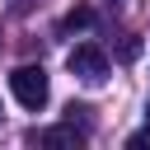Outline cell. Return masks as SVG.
<instances>
[{
	"mask_svg": "<svg viewBox=\"0 0 150 150\" xmlns=\"http://www.w3.org/2000/svg\"><path fill=\"white\" fill-rule=\"evenodd\" d=\"M33 145H61V150H80V145H84V131H75V122H66V127H47V131H33Z\"/></svg>",
	"mask_w": 150,
	"mask_h": 150,
	"instance_id": "3957f363",
	"label": "cell"
},
{
	"mask_svg": "<svg viewBox=\"0 0 150 150\" xmlns=\"http://www.w3.org/2000/svg\"><path fill=\"white\" fill-rule=\"evenodd\" d=\"M66 66H70V75H80V80H89V84L108 75V56H103V47H94V42H80V47H70Z\"/></svg>",
	"mask_w": 150,
	"mask_h": 150,
	"instance_id": "7a4b0ae2",
	"label": "cell"
},
{
	"mask_svg": "<svg viewBox=\"0 0 150 150\" xmlns=\"http://www.w3.org/2000/svg\"><path fill=\"white\" fill-rule=\"evenodd\" d=\"M9 89H14V98L23 103V108H42L47 103V70L42 66H19L14 75H9Z\"/></svg>",
	"mask_w": 150,
	"mask_h": 150,
	"instance_id": "6da1fadb",
	"label": "cell"
},
{
	"mask_svg": "<svg viewBox=\"0 0 150 150\" xmlns=\"http://www.w3.org/2000/svg\"><path fill=\"white\" fill-rule=\"evenodd\" d=\"M145 122H150V103H145Z\"/></svg>",
	"mask_w": 150,
	"mask_h": 150,
	"instance_id": "52a82bcc",
	"label": "cell"
},
{
	"mask_svg": "<svg viewBox=\"0 0 150 150\" xmlns=\"http://www.w3.org/2000/svg\"><path fill=\"white\" fill-rule=\"evenodd\" d=\"M89 23H94V9H89V5H75V9L61 19V28H66V33H75V28H89Z\"/></svg>",
	"mask_w": 150,
	"mask_h": 150,
	"instance_id": "277c9868",
	"label": "cell"
},
{
	"mask_svg": "<svg viewBox=\"0 0 150 150\" xmlns=\"http://www.w3.org/2000/svg\"><path fill=\"white\" fill-rule=\"evenodd\" d=\"M127 150H150V131H136V136H127Z\"/></svg>",
	"mask_w": 150,
	"mask_h": 150,
	"instance_id": "5b68a950",
	"label": "cell"
},
{
	"mask_svg": "<svg viewBox=\"0 0 150 150\" xmlns=\"http://www.w3.org/2000/svg\"><path fill=\"white\" fill-rule=\"evenodd\" d=\"M136 56H141V42L127 38V42H122V61H136Z\"/></svg>",
	"mask_w": 150,
	"mask_h": 150,
	"instance_id": "8992f818",
	"label": "cell"
}]
</instances>
